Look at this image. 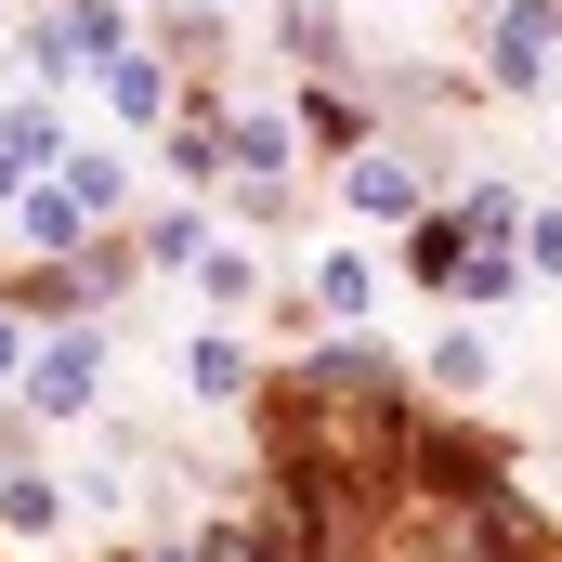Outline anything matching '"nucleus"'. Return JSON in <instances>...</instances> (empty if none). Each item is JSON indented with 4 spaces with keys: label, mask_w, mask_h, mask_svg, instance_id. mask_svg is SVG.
Masks as SVG:
<instances>
[{
    "label": "nucleus",
    "mask_w": 562,
    "mask_h": 562,
    "mask_svg": "<svg viewBox=\"0 0 562 562\" xmlns=\"http://www.w3.org/2000/svg\"><path fill=\"white\" fill-rule=\"evenodd\" d=\"M419 550L431 562H537V524H524L510 484H458V497H431Z\"/></svg>",
    "instance_id": "f257e3e1"
},
{
    "label": "nucleus",
    "mask_w": 562,
    "mask_h": 562,
    "mask_svg": "<svg viewBox=\"0 0 562 562\" xmlns=\"http://www.w3.org/2000/svg\"><path fill=\"white\" fill-rule=\"evenodd\" d=\"M13 393H26L40 419H79V406L105 393V340H92V327H66V340H40V353L13 367Z\"/></svg>",
    "instance_id": "f03ea898"
},
{
    "label": "nucleus",
    "mask_w": 562,
    "mask_h": 562,
    "mask_svg": "<svg viewBox=\"0 0 562 562\" xmlns=\"http://www.w3.org/2000/svg\"><path fill=\"white\" fill-rule=\"evenodd\" d=\"M550 53H562V0H510L497 13V79L510 92H550Z\"/></svg>",
    "instance_id": "7ed1b4c3"
},
{
    "label": "nucleus",
    "mask_w": 562,
    "mask_h": 562,
    "mask_svg": "<svg viewBox=\"0 0 562 562\" xmlns=\"http://www.w3.org/2000/svg\"><path fill=\"white\" fill-rule=\"evenodd\" d=\"M92 66H105V105H119V119H170V66H157V53L119 40V53H92Z\"/></svg>",
    "instance_id": "20e7f679"
},
{
    "label": "nucleus",
    "mask_w": 562,
    "mask_h": 562,
    "mask_svg": "<svg viewBox=\"0 0 562 562\" xmlns=\"http://www.w3.org/2000/svg\"><path fill=\"white\" fill-rule=\"evenodd\" d=\"M223 170H249V183H288V119L236 105V119H223Z\"/></svg>",
    "instance_id": "39448f33"
},
{
    "label": "nucleus",
    "mask_w": 562,
    "mask_h": 562,
    "mask_svg": "<svg viewBox=\"0 0 562 562\" xmlns=\"http://www.w3.org/2000/svg\"><path fill=\"white\" fill-rule=\"evenodd\" d=\"M53 183H66V196H79V210H92V223H105V210H119V196H132V170H119V157H105V144H66V157H53Z\"/></svg>",
    "instance_id": "423d86ee"
},
{
    "label": "nucleus",
    "mask_w": 562,
    "mask_h": 562,
    "mask_svg": "<svg viewBox=\"0 0 562 562\" xmlns=\"http://www.w3.org/2000/svg\"><path fill=\"white\" fill-rule=\"evenodd\" d=\"M353 210H380V223H419L431 196H419V170H406V157H353Z\"/></svg>",
    "instance_id": "0eeeda50"
},
{
    "label": "nucleus",
    "mask_w": 562,
    "mask_h": 562,
    "mask_svg": "<svg viewBox=\"0 0 562 562\" xmlns=\"http://www.w3.org/2000/svg\"><path fill=\"white\" fill-rule=\"evenodd\" d=\"M13 210H26V249H79V236H92V210H79L66 183H26Z\"/></svg>",
    "instance_id": "6e6552de"
},
{
    "label": "nucleus",
    "mask_w": 562,
    "mask_h": 562,
    "mask_svg": "<svg viewBox=\"0 0 562 562\" xmlns=\"http://www.w3.org/2000/svg\"><path fill=\"white\" fill-rule=\"evenodd\" d=\"M314 301L367 327V301H380V262H367V249H327V262H314Z\"/></svg>",
    "instance_id": "1a4fd4ad"
},
{
    "label": "nucleus",
    "mask_w": 562,
    "mask_h": 562,
    "mask_svg": "<svg viewBox=\"0 0 562 562\" xmlns=\"http://www.w3.org/2000/svg\"><path fill=\"white\" fill-rule=\"evenodd\" d=\"M0 524H13V537H53V524H66V484L13 471V484H0Z\"/></svg>",
    "instance_id": "9d476101"
},
{
    "label": "nucleus",
    "mask_w": 562,
    "mask_h": 562,
    "mask_svg": "<svg viewBox=\"0 0 562 562\" xmlns=\"http://www.w3.org/2000/svg\"><path fill=\"white\" fill-rule=\"evenodd\" d=\"M0 157H26V170H53V157H66V132H53V105H13V119H0Z\"/></svg>",
    "instance_id": "9b49d317"
},
{
    "label": "nucleus",
    "mask_w": 562,
    "mask_h": 562,
    "mask_svg": "<svg viewBox=\"0 0 562 562\" xmlns=\"http://www.w3.org/2000/svg\"><path fill=\"white\" fill-rule=\"evenodd\" d=\"M419 380H445V393H458V406H471V393H484V380H497V367H484V340H458V327H445V353H431Z\"/></svg>",
    "instance_id": "f8f14e48"
},
{
    "label": "nucleus",
    "mask_w": 562,
    "mask_h": 562,
    "mask_svg": "<svg viewBox=\"0 0 562 562\" xmlns=\"http://www.w3.org/2000/svg\"><path fill=\"white\" fill-rule=\"evenodd\" d=\"M170 170H183V183H223V119H183V144H170Z\"/></svg>",
    "instance_id": "ddd939ff"
},
{
    "label": "nucleus",
    "mask_w": 562,
    "mask_h": 562,
    "mask_svg": "<svg viewBox=\"0 0 562 562\" xmlns=\"http://www.w3.org/2000/svg\"><path fill=\"white\" fill-rule=\"evenodd\" d=\"M196 393H210V406H236V393H249V367H236V340H196Z\"/></svg>",
    "instance_id": "4468645a"
},
{
    "label": "nucleus",
    "mask_w": 562,
    "mask_h": 562,
    "mask_svg": "<svg viewBox=\"0 0 562 562\" xmlns=\"http://www.w3.org/2000/svg\"><path fill=\"white\" fill-rule=\"evenodd\" d=\"M196 562H288L276 537H249V524H210V537H196Z\"/></svg>",
    "instance_id": "2eb2a0df"
},
{
    "label": "nucleus",
    "mask_w": 562,
    "mask_h": 562,
    "mask_svg": "<svg viewBox=\"0 0 562 562\" xmlns=\"http://www.w3.org/2000/svg\"><path fill=\"white\" fill-rule=\"evenodd\" d=\"M524 236V276H562V210H537V223H510Z\"/></svg>",
    "instance_id": "dca6fc26"
},
{
    "label": "nucleus",
    "mask_w": 562,
    "mask_h": 562,
    "mask_svg": "<svg viewBox=\"0 0 562 562\" xmlns=\"http://www.w3.org/2000/svg\"><path fill=\"white\" fill-rule=\"evenodd\" d=\"M13 196H26V157H0V210H13Z\"/></svg>",
    "instance_id": "f3484780"
},
{
    "label": "nucleus",
    "mask_w": 562,
    "mask_h": 562,
    "mask_svg": "<svg viewBox=\"0 0 562 562\" xmlns=\"http://www.w3.org/2000/svg\"><path fill=\"white\" fill-rule=\"evenodd\" d=\"M13 367H26V340H13V314H0V380H13Z\"/></svg>",
    "instance_id": "a211bd4d"
},
{
    "label": "nucleus",
    "mask_w": 562,
    "mask_h": 562,
    "mask_svg": "<svg viewBox=\"0 0 562 562\" xmlns=\"http://www.w3.org/2000/svg\"><path fill=\"white\" fill-rule=\"evenodd\" d=\"M144 562H196V537H170V550H144Z\"/></svg>",
    "instance_id": "6ab92c4d"
}]
</instances>
